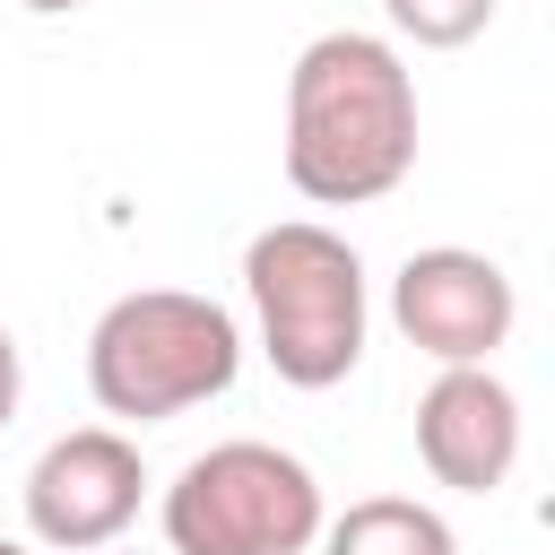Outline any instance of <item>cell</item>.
<instances>
[{"mask_svg": "<svg viewBox=\"0 0 555 555\" xmlns=\"http://www.w3.org/2000/svg\"><path fill=\"white\" fill-rule=\"evenodd\" d=\"M260 356L286 390H338L364 356V260L321 217H278L243 243Z\"/></svg>", "mask_w": 555, "mask_h": 555, "instance_id": "3", "label": "cell"}, {"mask_svg": "<svg viewBox=\"0 0 555 555\" xmlns=\"http://www.w3.org/2000/svg\"><path fill=\"white\" fill-rule=\"evenodd\" d=\"M35 17H61V9H87V0H26Z\"/></svg>", "mask_w": 555, "mask_h": 555, "instance_id": "11", "label": "cell"}, {"mask_svg": "<svg viewBox=\"0 0 555 555\" xmlns=\"http://www.w3.org/2000/svg\"><path fill=\"white\" fill-rule=\"evenodd\" d=\"M17 390H26V364H17V338L0 330V425L17 416Z\"/></svg>", "mask_w": 555, "mask_h": 555, "instance_id": "10", "label": "cell"}, {"mask_svg": "<svg viewBox=\"0 0 555 555\" xmlns=\"http://www.w3.org/2000/svg\"><path fill=\"white\" fill-rule=\"evenodd\" d=\"M243 373V330L225 304L191 286H139L113 295L87 330V390L121 425H165L182 408L225 399Z\"/></svg>", "mask_w": 555, "mask_h": 555, "instance_id": "2", "label": "cell"}, {"mask_svg": "<svg viewBox=\"0 0 555 555\" xmlns=\"http://www.w3.org/2000/svg\"><path fill=\"white\" fill-rule=\"evenodd\" d=\"M382 17L425 52H460L494 26V0H382Z\"/></svg>", "mask_w": 555, "mask_h": 555, "instance_id": "9", "label": "cell"}, {"mask_svg": "<svg viewBox=\"0 0 555 555\" xmlns=\"http://www.w3.org/2000/svg\"><path fill=\"white\" fill-rule=\"evenodd\" d=\"M416 165V78L382 35L330 26L286 69V182L312 208H364Z\"/></svg>", "mask_w": 555, "mask_h": 555, "instance_id": "1", "label": "cell"}, {"mask_svg": "<svg viewBox=\"0 0 555 555\" xmlns=\"http://www.w3.org/2000/svg\"><path fill=\"white\" fill-rule=\"evenodd\" d=\"M416 460L451 494H494L520 460V399L486 364H442L416 399Z\"/></svg>", "mask_w": 555, "mask_h": 555, "instance_id": "7", "label": "cell"}, {"mask_svg": "<svg viewBox=\"0 0 555 555\" xmlns=\"http://www.w3.org/2000/svg\"><path fill=\"white\" fill-rule=\"evenodd\" d=\"M321 555H460V538L416 494H364L338 520H321Z\"/></svg>", "mask_w": 555, "mask_h": 555, "instance_id": "8", "label": "cell"}, {"mask_svg": "<svg viewBox=\"0 0 555 555\" xmlns=\"http://www.w3.org/2000/svg\"><path fill=\"white\" fill-rule=\"evenodd\" d=\"M95 555H113V546H95Z\"/></svg>", "mask_w": 555, "mask_h": 555, "instance_id": "13", "label": "cell"}, {"mask_svg": "<svg viewBox=\"0 0 555 555\" xmlns=\"http://www.w3.org/2000/svg\"><path fill=\"white\" fill-rule=\"evenodd\" d=\"M321 520V477L278 442H208L165 486L173 555H304Z\"/></svg>", "mask_w": 555, "mask_h": 555, "instance_id": "4", "label": "cell"}, {"mask_svg": "<svg viewBox=\"0 0 555 555\" xmlns=\"http://www.w3.org/2000/svg\"><path fill=\"white\" fill-rule=\"evenodd\" d=\"M0 555H26V546H17V538H0Z\"/></svg>", "mask_w": 555, "mask_h": 555, "instance_id": "12", "label": "cell"}, {"mask_svg": "<svg viewBox=\"0 0 555 555\" xmlns=\"http://www.w3.org/2000/svg\"><path fill=\"white\" fill-rule=\"evenodd\" d=\"M147 503V460L121 425H78L61 442H43V460L26 468V529L52 555H95L113 546Z\"/></svg>", "mask_w": 555, "mask_h": 555, "instance_id": "5", "label": "cell"}, {"mask_svg": "<svg viewBox=\"0 0 555 555\" xmlns=\"http://www.w3.org/2000/svg\"><path fill=\"white\" fill-rule=\"evenodd\" d=\"M390 321L416 356L434 364H486L512 321H520V295L512 278L486 260V251H460V243H434V251H408L399 278H390Z\"/></svg>", "mask_w": 555, "mask_h": 555, "instance_id": "6", "label": "cell"}]
</instances>
